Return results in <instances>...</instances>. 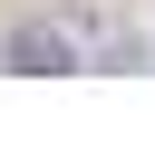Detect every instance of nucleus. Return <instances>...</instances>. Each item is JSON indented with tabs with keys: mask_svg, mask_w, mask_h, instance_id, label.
Listing matches in <instances>:
<instances>
[{
	"mask_svg": "<svg viewBox=\"0 0 155 155\" xmlns=\"http://www.w3.org/2000/svg\"><path fill=\"white\" fill-rule=\"evenodd\" d=\"M0 58H10L19 78H78V68H87V48H78L58 19H19V29L0 39Z\"/></svg>",
	"mask_w": 155,
	"mask_h": 155,
	"instance_id": "f257e3e1",
	"label": "nucleus"
}]
</instances>
